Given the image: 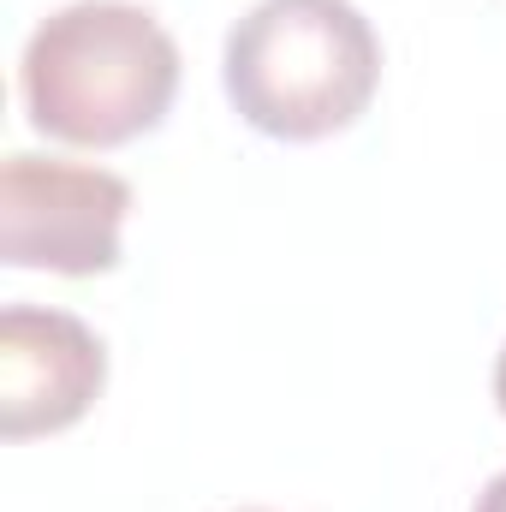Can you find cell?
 <instances>
[{"mask_svg":"<svg viewBox=\"0 0 506 512\" xmlns=\"http://www.w3.org/2000/svg\"><path fill=\"white\" fill-rule=\"evenodd\" d=\"M471 512H506V471L483 483V495H477V507H471Z\"/></svg>","mask_w":506,"mask_h":512,"instance_id":"5b68a950","label":"cell"},{"mask_svg":"<svg viewBox=\"0 0 506 512\" xmlns=\"http://www.w3.org/2000/svg\"><path fill=\"white\" fill-rule=\"evenodd\" d=\"M221 84L251 131L316 143L376 102L381 36L352 0H256L227 30Z\"/></svg>","mask_w":506,"mask_h":512,"instance_id":"7a4b0ae2","label":"cell"},{"mask_svg":"<svg viewBox=\"0 0 506 512\" xmlns=\"http://www.w3.org/2000/svg\"><path fill=\"white\" fill-rule=\"evenodd\" d=\"M108 382L102 334L72 310L6 304L0 310V435H60L72 429Z\"/></svg>","mask_w":506,"mask_h":512,"instance_id":"277c9868","label":"cell"},{"mask_svg":"<svg viewBox=\"0 0 506 512\" xmlns=\"http://www.w3.org/2000/svg\"><path fill=\"white\" fill-rule=\"evenodd\" d=\"M131 215V185L108 167L6 155L0 167V256L6 268L48 274H108L120 262V233Z\"/></svg>","mask_w":506,"mask_h":512,"instance_id":"3957f363","label":"cell"},{"mask_svg":"<svg viewBox=\"0 0 506 512\" xmlns=\"http://www.w3.org/2000/svg\"><path fill=\"white\" fill-rule=\"evenodd\" d=\"M18 90L42 137L120 149L167 120L179 96V42L149 6L72 0L30 30Z\"/></svg>","mask_w":506,"mask_h":512,"instance_id":"6da1fadb","label":"cell"},{"mask_svg":"<svg viewBox=\"0 0 506 512\" xmlns=\"http://www.w3.org/2000/svg\"><path fill=\"white\" fill-rule=\"evenodd\" d=\"M239 512H262V507H239Z\"/></svg>","mask_w":506,"mask_h":512,"instance_id":"52a82bcc","label":"cell"},{"mask_svg":"<svg viewBox=\"0 0 506 512\" xmlns=\"http://www.w3.org/2000/svg\"><path fill=\"white\" fill-rule=\"evenodd\" d=\"M495 399H501V411H506V346H501V358H495Z\"/></svg>","mask_w":506,"mask_h":512,"instance_id":"8992f818","label":"cell"}]
</instances>
